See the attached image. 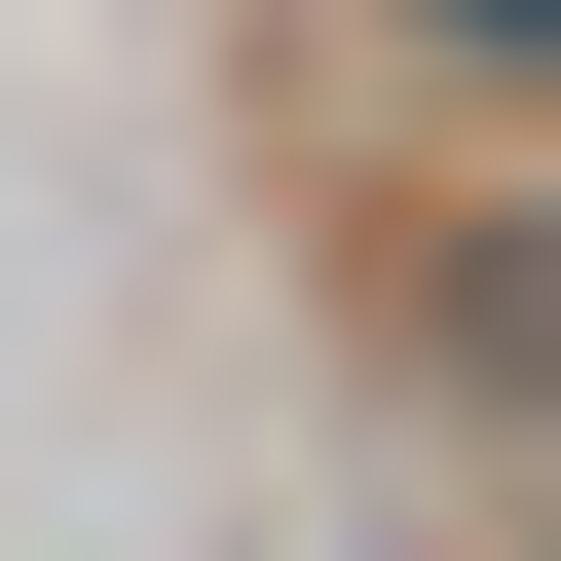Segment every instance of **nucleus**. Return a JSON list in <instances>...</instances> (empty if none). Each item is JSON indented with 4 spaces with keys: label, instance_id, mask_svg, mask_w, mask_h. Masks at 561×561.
I'll use <instances>...</instances> for the list:
<instances>
[{
    "label": "nucleus",
    "instance_id": "nucleus-1",
    "mask_svg": "<svg viewBox=\"0 0 561 561\" xmlns=\"http://www.w3.org/2000/svg\"><path fill=\"white\" fill-rule=\"evenodd\" d=\"M375 375H412V449H524L561 486V150H486V187L375 225Z\"/></svg>",
    "mask_w": 561,
    "mask_h": 561
},
{
    "label": "nucleus",
    "instance_id": "nucleus-2",
    "mask_svg": "<svg viewBox=\"0 0 561 561\" xmlns=\"http://www.w3.org/2000/svg\"><path fill=\"white\" fill-rule=\"evenodd\" d=\"M375 38H412L449 113H524V150H561V0H375Z\"/></svg>",
    "mask_w": 561,
    "mask_h": 561
}]
</instances>
